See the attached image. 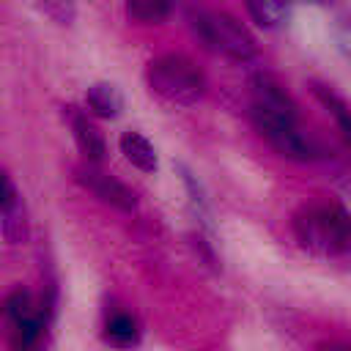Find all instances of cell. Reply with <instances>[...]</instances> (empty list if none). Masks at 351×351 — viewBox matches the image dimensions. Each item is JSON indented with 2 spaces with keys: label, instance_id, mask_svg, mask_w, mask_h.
I'll return each mask as SVG.
<instances>
[{
  "label": "cell",
  "instance_id": "6da1fadb",
  "mask_svg": "<svg viewBox=\"0 0 351 351\" xmlns=\"http://www.w3.org/2000/svg\"><path fill=\"white\" fill-rule=\"evenodd\" d=\"M299 244L318 255H335L351 244V214L340 206H304L293 217Z\"/></svg>",
  "mask_w": 351,
  "mask_h": 351
},
{
  "label": "cell",
  "instance_id": "7a4b0ae2",
  "mask_svg": "<svg viewBox=\"0 0 351 351\" xmlns=\"http://www.w3.org/2000/svg\"><path fill=\"white\" fill-rule=\"evenodd\" d=\"M148 85L170 104H195L206 93V74L186 55L167 52L148 63Z\"/></svg>",
  "mask_w": 351,
  "mask_h": 351
},
{
  "label": "cell",
  "instance_id": "3957f363",
  "mask_svg": "<svg viewBox=\"0 0 351 351\" xmlns=\"http://www.w3.org/2000/svg\"><path fill=\"white\" fill-rule=\"evenodd\" d=\"M189 25L214 52H222V55H228L233 60L255 58V49H258L255 38L230 14L208 11V8H192L189 11Z\"/></svg>",
  "mask_w": 351,
  "mask_h": 351
},
{
  "label": "cell",
  "instance_id": "277c9868",
  "mask_svg": "<svg viewBox=\"0 0 351 351\" xmlns=\"http://www.w3.org/2000/svg\"><path fill=\"white\" fill-rule=\"evenodd\" d=\"M250 115L252 123L258 121H269V123H285V126H296V101L288 96V90L269 74H255L250 80Z\"/></svg>",
  "mask_w": 351,
  "mask_h": 351
},
{
  "label": "cell",
  "instance_id": "5b68a950",
  "mask_svg": "<svg viewBox=\"0 0 351 351\" xmlns=\"http://www.w3.org/2000/svg\"><path fill=\"white\" fill-rule=\"evenodd\" d=\"M255 129L288 159H296V162H313L318 156H324V151L299 132V126H285V123H269V121H258Z\"/></svg>",
  "mask_w": 351,
  "mask_h": 351
},
{
  "label": "cell",
  "instance_id": "8992f818",
  "mask_svg": "<svg viewBox=\"0 0 351 351\" xmlns=\"http://www.w3.org/2000/svg\"><path fill=\"white\" fill-rule=\"evenodd\" d=\"M77 178H80V184L88 186L101 203H107V206H112V208H118V211H134L137 197H134V192H132L126 184H121L118 178H112V176H107V173H101V170H96V167H77Z\"/></svg>",
  "mask_w": 351,
  "mask_h": 351
},
{
  "label": "cell",
  "instance_id": "52a82bcc",
  "mask_svg": "<svg viewBox=\"0 0 351 351\" xmlns=\"http://www.w3.org/2000/svg\"><path fill=\"white\" fill-rule=\"evenodd\" d=\"M69 121H71L74 140H77L80 151L85 154V159H88V162H101V159H104V137H101V132L96 129V123H93L85 112H80V110H74V107H69Z\"/></svg>",
  "mask_w": 351,
  "mask_h": 351
},
{
  "label": "cell",
  "instance_id": "ba28073f",
  "mask_svg": "<svg viewBox=\"0 0 351 351\" xmlns=\"http://www.w3.org/2000/svg\"><path fill=\"white\" fill-rule=\"evenodd\" d=\"M104 340L112 348H134L140 343V324L129 313H112L104 324Z\"/></svg>",
  "mask_w": 351,
  "mask_h": 351
},
{
  "label": "cell",
  "instance_id": "9c48e42d",
  "mask_svg": "<svg viewBox=\"0 0 351 351\" xmlns=\"http://www.w3.org/2000/svg\"><path fill=\"white\" fill-rule=\"evenodd\" d=\"M38 315H44V304H38L30 291H14L3 302L5 326H16V324H25V321L38 318Z\"/></svg>",
  "mask_w": 351,
  "mask_h": 351
},
{
  "label": "cell",
  "instance_id": "30bf717a",
  "mask_svg": "<svg viewBox=\"0 0 351 351\" xmlns=\"http://www.w3.org/2000/svg\"><path fill=\"white\" fill-rule=\"evenodd\" d=\"M121 151L134 167H140L145 173L156 170V151L140 132H123L121 134Z\"/></svg>",
  "mask_w": 351,
  "mask_h": 351
},
{
  "label": "cell",
  "instance_id": "8fae6325",
  "mask_svg": "<svg viewBox=\"0 0 351 351\" xmlns=\"http://www.w3.org/2000/svg\"><path fill=\"white\" fill-rule=\"evenodd\" d=\"M88 107L99 115V118H115L123 110V96L115 85L110 82H96L88 88Z\"/></svg>",
  "mask_w": 351,
  "mask_h": 351
},
{
  "label": "cell",
  "instance_id": "7c38bea8",
  "mask_svg": "<svg viewBox=\"0 0 351 351\" xmlns=\"http://www.w3.org/2000/svg\"><path fill=\"white\" fill-rule=\"evenodd\" d=\"M247 14L266 30H274V27H282L291 8L285 3H277V0H250L247 3Z\"/></svg>",
  "mask_w": 351,
  "mask_h": 351
},
{
  "label": "cell",
  "instance_id": "4fadbf2b",
  "mask_svg": "<svg viewBox=\"0 0 351 351\" xmlns=\"http://www.w3.org/2000/svg\"><path fill=\"white\" fill-rule=\"evenodd\" d=\"M170 11H173V5L165 0H132V3H126V14L137 22H162Z\"/></svg>",
  "mask_w": 351,
  "mask_h": 351
},
{
  "label": "cell",
  "instance_id": "5bb4252c",
  "mask_svg": "<svg viewBox=\"0 0 351 351\" xmlns=\"http://www.w3.org/2000/svg\"><path fill=\"white\" fill-rule=\"evenodd\" d=\"M3 214H5V222H3L5 236H8L11 241H22V239H25V214H22L19 200H16L14 206H8Z\"/></svg>",
  "mask_w": 351,
  "mask_h": 351
},
{
  "label": "cell",
  "instance_id": "9a60e30c",
  "mask_svg": "<svg viewBox=\"0 0 351 351\" xmlns=\"http://www.w3.org/2000/svg\"><path fill=\"white\" fill-rule=\"evenodd\" d=\"M335 41L343 55L351 58V16H337L335 22Z\"/></svg>",
  "mask_w": 351,
  "mask_h": 351
},
{
  "label": "cell",
  "instance_id": "2e32d148",
  "mask_svg": "<svg viewBox=\"0 0 351 351\" xmlns=\"http://www.w3.org/2000/svg\"><path fill=\"white\" fill-rule=\"evenodd\" d=\"M44 14H49L55 22H60V25H69L71 19H74V5L71 3H44V5H38Z\"/></svg>",
  "mask_w": 351,
  "mask_h": 351
},
{
  "label": "cell",
  "instance_id": "e0dca14e",
  "mask_svg": "<svg viewBox=\"0 0 351 351\" xmlns=\"http://www.w3.org/2000/svg\"><path fill=\"white\" fill-rule=\"evenodd\" d=\"M16 203V192H14V184L8 178V173L0 167V211H5L8 206Z\"/></svg>",
  "mask_w": 351,
  "mask_h": 351
},
{
  "label": "cell",
  "instance_id": "ac0fdd59",
  "mask_svg": "<svg viewBox=\"0 0 351 351\" xmlns=\"http://www.w3.org/2000/svg\"><path fill=\"white\" fill-rule=\"evenodd\" d=\"M318 351H351V343H346V340H329V343L318 346Z\"/></svg>",
  "mask_w": 351,
  "mask_h": 351
}]
</instances>
